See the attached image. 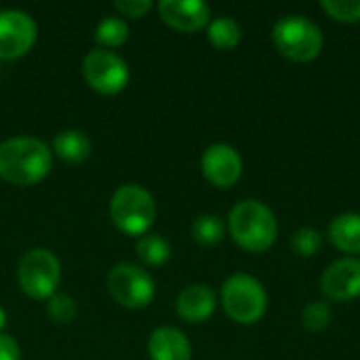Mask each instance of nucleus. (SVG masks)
Instances as JSON below:
<instances>
[{"mask_svg": "<svg viewBox=\"0 0 360 360\" xmlns=\"http://www.w3.org/2000/svg\"><path fill=\"white\" fill-rule=\"evenodd\" d=\"M38 38L36 21L17 8L0 11V59L15 61L32 51Z\"/></svg>", "mask_w": 360, "mask_h": 360, "instance_id": "1a4fd4ad", "label": "nucleus"}, {"mask_svg": "<svg viewBox=\"0 0 360 360\" xmlns=\"http://www.w3.org/2000/svg\"><path fill=\"white\" fill-rule=\"evenodd\" d=\"M129 38V25L122 17H105L97 23L95 27V40L99 49H118L127 42Z\"/></svg>", "mask_w": 360, "mask_h": 360, "instance_id": "6ab92c4d", "label": "nucleus"}, {"mask_svg": "<svg viewBox=\"0 0 360 360\" xmlns=\"http://www.w3.org/2000/svg\"><path fill=\"white\" fill-rule=\"evenodd\" d=\"M160 19L177 32H198L211 21V8L202 0H160Z\"/></svg>", "mask_w": 360, "mask_h": 360, "instance_id": "f8f14e48", "label": "nucleus"}, {"mask_svg": "<svg viewBox=\"0 0 360 360\" xmlns=\"http://www.w3.org/2000/svg\"><path fill=\"white\" fill-rule=\"evenodd\" d=\"M331 319H333V312L327 302H310L302 312V323L312 333L325 331L331 325Z\"/></svg>", "mask_w": 360, "mask_h": 360, "instance_id": "4be33fe9", "label": "nucleus"}, {"mask_svg": "<svg viewBox=\"0 0 360 360\" xmlns=\"http://www.w3.org/2000/svg\"><path fill=\"white\" fill-rule=\"evenodd\" d=\"M152 360H192L190 340L177 327H160L148 340Z\"/></svg>", "mask_w": 360, "mask_h": 360, "instance_id": "4468645a", "label": "nucleus"}, {"mask_svg": "<svg viewBox=\"0 0 360 360\" xmlns=\"http://www.w3.org/2000/svg\"><path fill=\"white\" fill-rule=\"evenodd\" d=\"M329 240L344 253H360V213H340L329 224Z\"/></svg>", "mask_w": 360, "mask_h": 360, "instance_id": "dca6fc26", "label": "nucleus"}, {"mask_svg": "<svg viewBox=\"0 0 360 360\" xmlns=\"http://www.w3.org/2000/svg\"><path fill=\"white\" fill-rule=\"evenodd\" d=\"M0 360H21V348L17 340L6 333L0 335Z\"/></svg>", "mask_w": 360, "mask_h": 360, "instance_id": "a878e982", "label": "nucleus"}, {"mask_svg": "<svg viewBox=\"0 0 360 360\" xmlns=\"http://www.w3.org/2000/svg\"><path fill=\"white\" fill-rule=\"evenodd\" d=\"M217 308V297L215 291L207 285H188L179 291L177 302H175V310L179 314L181 321L190 323V325H198L205 323L213 316Z\"/></svg>", "mask_w": 360, "mask_h": 360, "instance_id": "ddd939ff", "label": "nucleus"}, {"mask_svg": "<svg viewBox=\"0 0 360 360\" xmlns=\"http://www.w3.org/2000/svg\"><path fill=\"white\" fill-rule=\"evenodd\" d=\"M46 314L57 325H68L76 316V302L65 293H55L46 302Z\"/></svg>", "mask_w": 360, "mask_h": 360, "instance_id": "5701e85b", "label": "nucleus"}, {"mask_svg": "<svg viewBox=\"0 0 360 360\" xmlns=\"http://www.w3.org/2000/svg\"><path fill=\"white\" fill-rule=\"evenodd\" d=\"M202 175L215 188H232L243 175V158L228 143H213L200 158Z\"/></svg>", "mask_w": 360, "mask_h": 360, "instance_id": "9d476101", "label": "nucleus"}, {"mask_svg": "<svg viewBox=\"0 0 360 360\" xmlns=\"http://www.w3.org/2000/svg\"><path fill=\"white\" fill-rule=\"evenodd\" d=\"M228 230L234 243L245 251L264 253L274 245L278 224L268 205L249 198L232 207L228 217Z\"/></svg>", "mask_w": 360, "mask_h": 360, "instance_id": "f03ea898", "label": "nucleus"}, {"mask_svg": "<svg viewBox=\"0 0 360 360\" xmlns=\"http://www.w3.org/2000/svg\"><path fill=\"white\" fill-rule=\"evenodd\" d=\"M53 152L59 160H63L68 165H80V162L89 160V156L93 152V143L86 133L68 129V131H61L53 139Z\"/></svg>", "mask_w": 360, "mask_h": 360, "instance_id": "2eb2a0df", "label": "nucleus"}, {"mask_svg": "<svg viewBox=\"0 0 360 360\" xmlns=\"http://www.w3.org/2000/svg\"><path fill=\"white\" fill-rule=\"evenodd\" d=\"M137 257L150 268L165 266L171 259V245L160 234H146L137 243Z\"/></svg>", "mask_w": 360, "mask_h": 360, "instance_id": "a211bd4d", "label": "nucleus"}, {"mask_svg": "<svg viewBox=\"0 0 360 360\" xmlns=\"http://www.w3.org/2000/svg\"><path fill=\"white\" fill-rule=\"evenodd\" d=\"M321 291L333 302H350L360 295V259L344 257L333 262L321 276Z\"/></svg>", "mask_w": 360, "mask_h": 360, "instance_id": "9b49d317", "label": "nucleus"}, {"mask_svg": "<svg viewBox=\"0 0 360 360\" xmlns=\"http://www.w3.org/2000/svg\"><path fill=\"white\" fill-rule=\"evenodd\" d=\"M108 291L112 300L129 310L148 308L156 295L154 278L135 264H116L108 274Z\"/></svg>", "mask_w": 360, "mask_h": 360, "instance_id": "0eeeda50", "label": "nucleus"}, {"mask_svg": "<svg viewBox=\"0 0 360 360\" xmlns=\"http://www.w3.org/2000/svg\"><path fill=\"white\" fill-rule=\"evenodd\" d=\"M276 51L297 63L312 61L321 55L325 38L321 27L304 15H285L272 27Z\"/></svg>", "mask_w": 360, "mask_h": 360, "instance_id": "20e7f679", "label": "nucleus"}, {"mask_svg": "<svg viewBox=\"0 0 360 360\" xmlns=\"http://www.w3.org/2000/svg\"><path fill=\"white\" fill-rule=\"evenodd\" d=\"M291 251L300 257H312L321 251L323 247V234L314 228H300L297 232H293L291 240Z\"/></svg>", "mask_w": 360, "mask_h": 360, "instance_id": "412c9836", "label": "nucleus"}, {"mask_svg": "<svg viewBox=\"0 0 360 360\" xmlns=\"http://www.w3.org/2000/svg\"><path fill=\"white\" fill-rule=\"evenodd\" d=\"M53 167L51 148L36 137H11L0 143V177L19 188L40 184Z\"/></svg>", "mask_w": 360, "mask_h": 360, "instance_id": "f257e3e1", "label": "nucleus"}, {"mask_svg": "<svg viewBox=\"0 0 360 360\" xmlns=\"http://www.w3.org/2000/svg\"><path fill=\"white\" fill-rule=\"evenodd\" d=\"M4 327H6V312L0 308V335H2V331H4Z\"/></svg>", "mask_w": 360, "mask_h": 360, "instance_id": "bb28decb", "label": "nucleus"}, {"mask_svg": "<svg viewBox=\"0 0 360 360\" xmlns=\"http://www.w3.org/2000/svg\"><path fill=\"white\" fill-rule=\"evenodd\" d=\"M321 6L325 13H329V17L338 21H360V0H323Z\"/></svg>", "mask_w": 360, "mask_h": 360, "instance_id": "b1692460", "label": "nucleus"}, {"mask_svg": "<svg viewBox=\"0 0 360 360\" xmlns=\"http://www.w3.org/2000/svg\"><path fill=\"white\" fill-rule=\"evenodd\" d=\"M110 219L127 236H146L156 219L154 196L137 184L120 186L110 198Z\"/></svg>", "mask_w": 360, "mask_h": 360, "instance_id": "7ed1b4c3", "label": "nucleus"}, {"mask_svg": "<svg viewBox=\"0 0 360 360\" xmlns=\"http://www.w3.org/2000/svg\"><path fill=\"white\" fill-rule=\"evenodd\" d=\"M207 38H209V42L215 49L230 51V49H234L240 42L243 30H240V25H238L236 19L221 15V17H215V19L209 21V25H207Z\"/></svg>", "mask_w": 360, "mask_h": 360, "instance_id": "f3484780", "label": "nucleus"}, {"mask_svg": "<svg viewBox=\"0 0 360 360\" xmlns=\"http://www.w3.org/2000/svg\"><path fill=\"white\" fill-rule=\"evenodd\" d=\"M224 234H226V224L217 215L207 213L196 217L192 224V238L200 247H215L217 243L224 240Z\"/></svg>", "mask_w": 360, "mask_h": 360, "instance_id": "aec40b11", "label": "nucleus"}, {"mask_svg": "<svg viewBox=\"0 0 360 360\" xmlns=\"http://www.w3.org/2000/svg\"><path fill=\"white\" fill-rule=\"evenodd\" d=\"M114 8L129 19H141L148 15V11H152V2L150 0H116Z\"/></svg>", "mask_w": 360, "mask_h": 360, "instance_id": "393cba45", "label": "nucleus"}, {"mask_svg": "<svg viewBox=\"0 0 360 360\" xmlns=\"http://www.w3.org/2000/svg\"><path fill=\"white\" fill-rule=\"evenodd\" d=\"M17 283L27 297L49 302L61 283V264L57 255L42 247L23 253L17 264Z\"/></svg>", "mask_w": 360, "mask_h": 360, "instance_id": "39448f33", "label": "nucleus"}, {"mask_svg": "<svg viewBox=\"0 0 360 360\" xmlns=\"http://www.w3.org/2000/svg\"><path fill=\"white\" fill-rule=\"evenodd\" d=\"M82 76L86 84L101 95H118L131 80L127 61L108 49H93L86 53L82 59Z\"/></svg>", "mask_w": 360, "mask_h": 360, "instance_id": "6e6552de", "label": "nucleus"}, {"mask_svg": "<svg viewBox=\"0 0 360 360\" xmlns=\"http://www.w3.org/2000/svg\"><path fill=\"white\" fill-rule=\"evenodd\" d=\"M221 308L238 325H255L268 308L264 285L249 274H232L221 287Z\"/></svg>", "mask_w": 360, "mask_h": 360, "instance_id": "423d86ee", "label": "nucleus"}]
</instances>
